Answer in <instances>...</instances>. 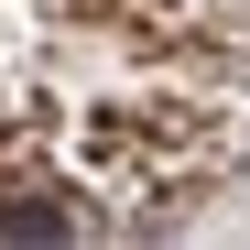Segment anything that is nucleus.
<instances>
[{"label": "nucleus", "mask_w": 250, "mask_h": 250, "mask_svg": "<svg viewBox=\"0 0 250 250\" xmlns=\"http://www.w3.org/2000/svg\"><path fill=\"white\" fill-rule=\"evenodd\" d=\"M0 229H11V239H65L76 218H65L55 196H11V207H0Z\"/></svg>", "instance_id": "obj_1"}]
</instances>
